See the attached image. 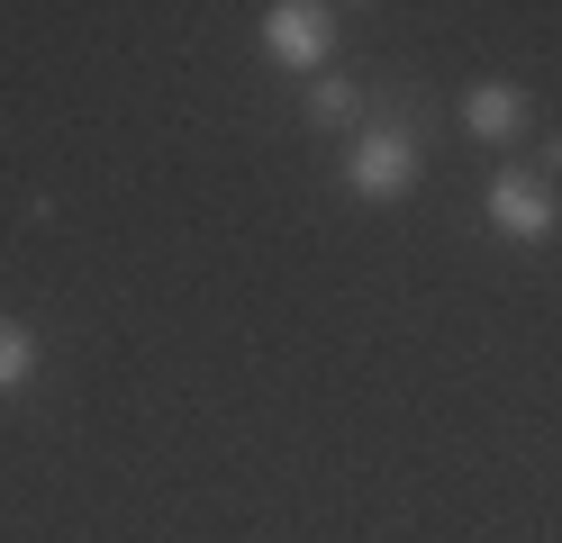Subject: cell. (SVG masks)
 Returning a JSON list of instances; mask_svg holds the SVG:
<instances>
[{
  "instance_id": "obj_4",
  "label": "cell",
  "mask_w": 562,
  "mask_h": 543,
  "mask_svg": "<svg viewBox=\"0 0 562 543\" xmlns=\"http://www.w3.org/2000/svg\"><path fill=\"white\" fill-rule=\"evenodd\" d=\"M463 127H472L481 145L526 136V91H517V82H472V91H463Z\"/></svg>"
},
{
  "instance_id": "obj_6",
  "label": "cell",
  "mask_w": 562,
  "mask_h": 543,
  "mask_svg": "<svg viewBox=\"0 0 562 543\" xmlns=\"http://www.w3.org/2000/svg\"><path fill=\"white\" fill-rule=\"evenodd\" d=\"M355 82H318V91H308V118H318V127H345V118H355Z\"/></svg>"
},
{
  "instance_id": "obj_2",
  "label": "cell",
  "mask_w": 562,
  "mask_h": 543,
  "mask_svg": "<svg viewBox=\"0 0 562 543\" xmlns=\"http://www.w3.org/2000/svg\"><path fill=\"white\" fill-rule=\"evenodd\" d=\"M481 208H490V227H499L508 245H544L553 217H562V200H553L544 172H499V181L481 191Z\"/></svg>"
},
{
  "instance_id": "obj_3",
  "label": "cell",
  "mask_w": 562,
  "mask_h": 543,
  "mask_svg": "<svg viewBox=\"0 0 562 543\" xmlns=\"http://www.w3.org/2000/svg\"><path fill=\"white\" fill-rule=\"evenodd\" d=\"M336 46V10H318V0H272L263 10V55L272 64H327Z\"/></svg>"
},
{
  "instance_id": "obj_5",
  "label": "cell",
  "mask_w": 562,
  "mask_h": 543,
  "mask_svg": "<svg viewBox=\"0 0 562 543\" xmlns=\"http://www.w3.org/2000/svg\"><path fill=\"white\" fill-rule=\"evenodd\" d=\"M27 381H37V336H27L19 317H0V398L27 389Z\"/></svg>"
},
{
  "instance_id": "obj_1",
  "label": "cell",
  "mask_w": 562,
  "mask_h": 543,
  "mask_svg": "<svg viewBox=\"0 0 562 543\" xmlns=\"http://www.w3.org/2000/svg\"><path fill=\"white\" fill-rule=\"evenodd\" d=\"M417 172H427L417 127L408 118H372L355 136V155H345V191H355V200H400V191H417Z\"/></svg>"
}]
</instances>
